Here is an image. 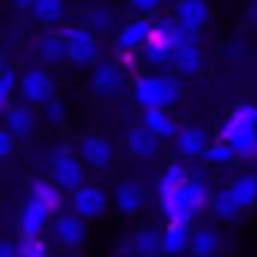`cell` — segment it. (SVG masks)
Masks as SVG:
<instances>
[{
    "label": "cell",
    "instance_id": "obj_33",
    "mask_svg": "<svg viewBox=\"0 0 257 257\" xmlns=\"http://www.w3.org/2000/svg\"><path fill=\"white\" fill-rule=\"evenodd\" d=\"M40 53H43L46 60H66V50H63L60 33H56V37H43V40H40Z\"/></svg>",
    "mask_w": 257,
    "mask_h": 257
},
{
    "label": "cell",
    "instance_id": "obj_38",
    "mask_svg": "<svg viewBox=\"0 0 257 257\" xmlns=\"http://www.w3.org/2000/svg\"><path fill=\"white\" fill-rule=\"evenodd\" d=\"M0 257H17V244L14 241H0Z\"/></svg>",
    "mask_w": 257,
    "mask_h": 257
},
{
    "label": "cell",
    "instance_id": "obj_11",
    "mask_svg": "<svg viewBox=\"0 0 257 257\" xmlns=\"http://www.w3.org/2000/svg\"><path fill=\"white\" fill-rule=\"evenodd\" d=\"M142 204H145V188L139 182L125 178V182L115 185V208H119L122 214H136Z\"/></svg>",
    "mask_w": 257,
    "mask_h": 257
},
{
    "label": "cell",
    "instance_id": "obj_39",
    "mask_svg": "<svg viewBox=\"0 0 257 257\" xmlns=\"http://www.w3.org/2000/svg\"><path fill=\"white\" fill-rule=\"evenodd\" d=\"M14 7H20V10H27V7H30V0H14Z\"/></svg>",
    "mask_w": 257,
    "mask_h": 257
},
{
    "label": "cell",
    "instance_id": "obj_26",
    "mask_svg": "<svg viewBox=\"0 0 257 257\" xmlns=\"http://www.w3.org/2000/svg\"><path fill=\"white\" fill-rule=\"evenodd\" d=\"M185 198H188V204H191V211H195V214L208 204V188H204L201 178H188V182H185Z\"/></svg>",
    "mask_w": 257,
    "mask_h": 257
},
{
    "label": "cell",
    "instance_id": "obj_5",
    "mask_svg": "<svg viewBox=\"0 0 257 257\" xmlns=\"http://www.w3.org/2000/svg\"><path fill=\"white\" fill-rule=\"evenodd\" d=\"M17 92L23 96L27 106H43L46 99L53 96V79H50V73L40 69V66L23 69V76H17Z\"/></svg>",
    "mask_w": 257,
    "mask_h": 257
},
{
    "label": "cell",
    "instance_id": "obj_20",
    "mask_svg": "<svg viewBox=\"0 0 257 257\" xmlns=\"http://www.w3.org/2000/svg\"><path fill=\"white\" fill-rule=\"evenodd\" d=\"M172 60H175V66H178V73H185V76H195V73H201V53H198V46L191 43H178L172 50Z\"/></svg>",
    "mask_w": 257,
    "mask_h": 257
},
{
    "label": "cell",
    "instance_id": "obj_34",
    "mask_svg": "<svg viewBox=\"0 0 257 257\" xmlns=\"http://www.w3.org/2000/svg\"><path fill=\"white\" fill-rule=\"evenodd\" d=\"M204 155L221 165V162H231V159H234V149H231L227 142H218V145H208V149H204Z\"/></svg>",
    "mask_w": 257,
    "mask_h": 257
},
{
    "label": "cell",
    "instance_id": "obj_28",
    "mask_svg": "<svg viewBox=\"0 0 257 257\" xmlns=\"http://www.w3.org/2000/svg\"><path fill=\"white\" fill-rule=\"evenodd\" d=\"M185 182H188V172H185L182 165H168V168H165V175H162V182H159V191L165 195V191L182 188Z\"/></svg>",
    "mask_w": 257,
    "mask_h": 257
},
{
    "label": "cell",
    "instance_id": "obj_29",
    "mask_svg": "<svg viewBox=\"0 0 257 257\" xmlns=\"http://www.w3.org/2000/svg\"><path fill=\"white\" fill-rule=\"evenodd\" d=\"M211 211L218 214L221 221H231V218L237 214V204H234V198L227 195V188H224V191H218V195L211 198Z\"/></svg>",
    "mask_w": 257,
    "mask_h": 257
},
{
    "label": "cell",
    "instance_id": "obj_16",
    "mask_svg": "<svg viewBox=\"0 0 257 257\" xmlns=\"http://www.w3.org/2000/svg\"><path fill=\"white\" fill-rule=\"evenodd\" d=\"M227 195L234 198L237 211L254 208V204H257V178H254V175H241V178H234L231 188H227Z\"/></svg>",
    "mask_w": 257,
    "mask_h": 257
},
{
    "label": "cell",
    "instance_id": "obj_23",
    "mask_svg": "<svg viewBox=\"0 0 257 257\" xmlns=\"http://www.w3.org/2000/svg\"><path fill=\"white\" fill-rule=\"evenodd\" d=\"M30 17L37 23H60L63 17V0H30Z\"/></svg>",
    "mask_w": 257,
    "mask_h": 257
},
{
    "label": "cell",
    "instance_id": "obj_2",
    "mask_svg": "<svg viewBox=\"0 0 257 257\" xmlns=\"http://www.w3.org/2000/svg\"><path fill=\"white\" fill-rule=\"evenodd\" d=\"M188 40H195V33H188L182 23H152L142 46H145V56L152 63H165V60H172L175 46L188 43Z\"/></svg>",
    "mask_w": 257,
    "mask_h": 257
},
{
    "label": "cell",
    "instance_id": "obj_19",
    "mask_svg": "<svg viewBox=\"0 0 257 257\" xmlns=\"http://www.w3.org/2000/svg\"><path fill=\"white\" fill-rule=\"evenodd\" d=\"M125 145H128V152H132V155H139V159H152V155L159 152V139L152 136L145 125L132 128V132L125 136Z\"/></svg>",
    "mask_w": 257,
    "mask_h": 257
},
{
    "label": "cell",
    "instance_id": "obj_37",
    "mask_svg": "<svg viewBox=\"0 0 257 257\" xmlns=\"http://www.w3.org/2000/svg\"><path fill=\"white\" fill-rule=\"evenodd\" d=\"M132 4V10H139V14H149V10H155L162 4V0H128Z\"/></svg>",
    "mask_w": 257,
    "mask_h": 257
},
{
    "label": "cell",
    "instance_id": "obj_21",
    "mask_svg": "<svg viewBox=\"0 0 257 257\" xmlns=\"http://www.w3.org/2000/svg\"><path fill=\"white\" fill-rule=\"evenodd\" d=\"M175 145H178L182 155L195 159V155H201V152L208 149V136H204L201 128H178V132H175Z\"/></svg>",
    "mask_w": 257,
    "mask_h": 257
},
{
    "label": "cell",
    "instance_id": "obj_8",
    "mask_svg": "<svg viewBox=\"0 0 257 257\" xmlns=\"http://www.w3.org/2000/svg\"><path fill=\"white\" fill-rule=\"evenodd\" d=\"M53 237L63 244V247H79L86 237V224L79 214H56L53 218Z\"/></svg>",
    "mask_w": 257,
    "mask_h": 257
},
{
    "label": "cell",
    "instance_id": "obj_40",
    "mask_svg": "<svg viewBox=\"0 0 257 257\" xmlns=\"http://www.w3.org/2000/svg\"><path fill=\"white\" fill-rule=\"evenodd\" d=\"M4 69H7V56L0 53V73H4Z\"/></svg>",
    "mask_w": 257,
    "mask_h": 257
},
{
    "label": "cell",
    "instance_id": "obj_18",
    "mask_svg": "<svg viewBox=\"0 0 257 257\" xmlns=\"http://www.w3.org/2000/svg\"><path fill=\"white\" fill-rule=\"evenodd\" d=\"M79 152H83V162H89L92 168H102V165H109V159H112V145H109L106 139H99V136H89V139H83Z\"/></svg>",
    "mask_w": 257,
    "mask_h": 257
},
{
    "label": "cell",
    "instance_id": "obj_6",
    "mask_svg": "<svg viewBox=\"0 0 257 257\" xmlns=\"http://www.w3.org/2000/svg\"><path fill=\"white\" fill-rule=\"evenodd\" d=\"M73 211L83 221H92L106 211V195L96 188V185H79L73 188Z\"/></svg>",
    "mask_w": 257,
    "mask_h": 257
},
{
    "label": "cell",
    "instance_id": "obj_17",
    "mask_svg": "<svg viewBox=\"0 0 257 257\" xmlns=\"http://www.w3.org/2000/svg\"><path fill=\"white\" fill-rule=\"evenodd\" d=\"M14 139H27L33 132V112L30 106L23 102V106H7V125H4Z\"/></svg>",
    "mask_w": 257,
    "mask_h": 257
},
{
    "label": "cell",
    "instance_id": "obj_25",
    "mask_svg": "<svg viewBox=\"0 0 257 257\" xmlns=\"http://www.w3.org/2000/svg\"><path fill=\"white\" fill-rule=\"evenodd\" d=\"M188 247L195 257H211L218 250V234H214L211 227H201L195 234H188Z\"/></svg>",
    "mask_w": 257,
    "mask_h": 257
},
{
    "label": "cell",
    "instance_id": "obj_15",
    "mask_svg": "<svg viewBox=\"0 0 257 257\" xmlns=\"http://www.w3.org/2000/svg\"><path fill=\"white\" fill-rule=\"evenodd\" d=\"M92 89H96L99 96H115V92L122 89L119 69H115L112 63H99V66L92 69Z\"/></svg>",
    "mask_w": 257,
    "mask_h": 257
},
{
    "label": "cell",
    "instance_id": "obj_4",
    "mask_svg": "<svg viewBox=\"0 0 257 257\" xmlns=\"http://www.w3.org/2000/svg\"><path fill=\"white\" fill-rule=\"evenodd\" d=\"M60 40H63V50H66V60H73V63H92L99 53L96 33L86 30V27H66L60 33Z\"/></svg>",
    "mask_w": 257,
    "mask_h": 257
},
{
    "label": "cell",
    "instance_id": "obj_31",
    "mask_svg": "<svg viewBox=\"0 0 257 257\" xmlns=\"http://www.w3.org/2000/svg\"><path fill=\"white\" fill-rule=\"evenodd\" d=\"M17 257H46V247H43V241H40V234L37 237L23 234V241L17 244Z\"/></svg>",
    "mask_w": 257,
    "mask_h": 257
},
{
    "label": "cell",
    "instance_id": "obj_27",
    "mask_svg": "<svg viewBox=\"0 0 257 257\" xmlns=\"http://www.w3.org/2000/svg\"><path fill=\"white\" fill-rule=\"evenodd\" d=\"M33 198H37V201H43L50 211H56V208H60V201H63V191L56 188V185H50V182H37V185H33Z\"/></svg>",
    "mask_w": 257,
    "mask_h": 257
},
{
    "label": "cell",
    "instance_id": "obj_3",
    "mask_svg": "<svg viewBox=\"0 0 257 257\" xmlns=\"http://www.w3.org/2000/svg\"><path fill=\"white\" fill-rule=\"evenodd\" d=\"M178 99V83L168 76H142L136 79V102L142 109H168Z\"/></svg>",
    "mask_w": 257,
    "mask_h": 257
},
{
    "label": "cell",
    "instance_id": "obj_24",
    "mask_svg": "<svg viewBox=\"0 0 257 257\" xmlns=\"http://www.w3.org/2000/svg\"><path fill=\"white\" fill-rule=\"evenodd\" d=\"M132 250H136L139 257L162 254V234H159V231H152V227H142V231L132 237Z\"/></svg>",
    "mask_w": 257,
    "mask_h": 257
},
{
    "label": "cell",
    "instance_id": "obj_14",
    "mask_svg": "<svg viewBox=\"0 0 257 257\" xmlns=\"http://www.w3.org/2000/svg\"><path fill=\"white\" fill-rule=\"evenodd\" d=\"M188 221H168V227L162 231V254H182L188 247Z\"/></svg>",
    "mask_w": 257,
    "mask_h": 257
},
{
    "label": "cell",
    "instance_id": "obj_7",
    "mask_svg": "<svg viewBox=\"0 0 257 257\" xmlns=\"http://www.w3.org/2000/svg\"><path fill=\"white\" fill-rule=\"evenodd\" d=\"M53 185L60 191H73L83 185V165L73 155H66V152H56L53 155Z\"/></svg>",
    "mask_w": 257,
    "mask_h": 257
},
{
    "label": "cell",
    "instance_id": "obj_36",
    "mask_svg": "<svg viewBox=\"0 0 257 257\" xmlns=\"http://www.w3.org/2000/svg\"><path fill=\"white\" fill-rule=\"evenodd\" d=\"M14 142L17 139L10 136L7 128H0V159H10V155H14Z\"/></svg>",
    "mask_w": 257,
    "mask_h": 257
},
{
    "label": "cell",
    "instance_id": "obj_10",
    "mask_svg": "<svg viewBox=\"0 0 257 257\" xmlns=\"http://www.w3.org/2000/svg\"><path fill=\"white\" fill-rule=\"evenodd\" d=\"M175 14H178V20L188 33H198L208 23V4L204 0H178V7H175Z\"/></svg>",
    "mask_w": 257,
    "mask_h": 257
},
{
    "label": "cell",
    "instance_id": "obj_35",
    "mask_svg": "<svg viewBox=\"0 0 257 257\" xmlns=\"http://www.w3.org/2000/svg\"><path fill=\"white\" fill-rule=\"evenodd\" d=\"M89 23H92V33L96 30H109V27H112V14H109V10H92Z\"/></svg>",
    "mask_w": 257,
    "mask_h": 257
},
{
    "label": "cell",
    "instance_id": "obj_9",
    "mask_svg": "<svg viewBox=\"0 0 257 257\" xmlns=\"http://www.w3.org/2000/svg\"><path fill=\"white\" fill-rule=\"evenodd\" d=\"M50 218H53V211H50L43 201L30 198V201L20 208V231H23V234H30V237H37L40 231L50 224Z\"/></svg>",
    "mask_w": 257,
    "mask_h": 257
},
{
    "label": "cell",
    "instance_id": "obj_1",
    "mask_svg": "<svg viewBox=\"0 0 257 257\" xmlns=\"http://www.w3.org/2000/svg\"><path fill=\"white\" fill-rule=\"evenodd\" d=\"M221 142L234 149V155H254L257 152V109L234 106L227 122L221 125Z\"/></svg>",
    "mask_w": 257,
    "mask_h": 257
},
{
    "label": "cell",
    "instance_id": "obj_30",
    "mask_svg": "<svg viewBox=\"0 0 257 257\" xmlns=\"http://www.w3.org/2000/svg\"><path fill=\"white\" fill-rule=\"evenodd\" d=\"M14 92H17V73L14 69H4L0 73V109H7L14 102Z\"/></svg>",
    "mask_w": 257,
    "mask_h": 257
},
{
    "label": "cell",
    "instance_id": "obj_32",
    "mask_svg": "<svg viewBox=\"0 0 257 257\" xmlns=\"http://www.w3.org/2000/svg\"><path fill=\"white\" fill-rule=\"evenodd\" d=\"M43 119L50 122V125H63V119H66V106H63L56 96H50L43 102Z\"/></svg>",
    "mask_w": 257,
    "mask_h": 257
},
{
    "label": "cell",
    "instance_id": "obj_12",
    "mask_svg": "<svg viewBox=\"0 0 257 257\" xmlns=\"http://www.w3.org/2000/svg\"><path fill=\"white\" fill-rule=\"evenodd\" d=\"M162 211H165L168 221H191L195 218V211H191L188 198H185V185L175 191H165L162 195Z\"/></svg>",
    "mask_w": 257,
    "mask_h": 257
},
{
    "label": "cell",
    "instance_id": "obj_22",
    "mask_svg": "<svg viewBox=\"0 0 257 257\" xmlns=\"http://www.w3.org/2000/svg\"><path fill=\"white\" fill-rule=\"evenodd\" d=\"M145 128H149L155 139H172L178 132L175 119L168 115V109H145Z\"/></svg>",
    "mask_w": 257,
    "mask_h": 257
},
{
    "label": "cell",
    "instance_id": "obj_13",
    "mask_svg": "<svg viewBox=\"0 0 257 257\" xmlns=\"http://www.w3.org/2000/svg\"><path fill=\"white\" fill-rule=\"evenodd\" d=\"M149 27H152V23H145V20L125 23V27L119 30V37H115V50H119V53H132V50H139V46L145 43V37H149Z\"/></svg>",
    "mask_w": 257,
    "mask_h": 257
}]
</instances>
